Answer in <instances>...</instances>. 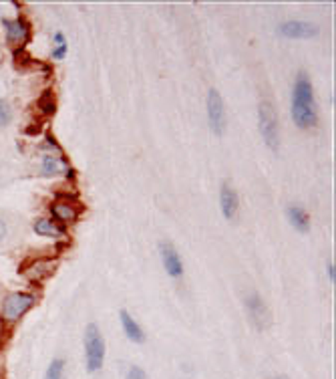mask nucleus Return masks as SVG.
Instances as JSON below:
<instances>
[{"mask_svg": "<svg viewBox=\"0 0 336 379\" xmlns=\"http://www.w3.org/2000/svg\"><path fill=\"white\" fill-rule=\"evenodd\" d=\"M37 303V297L30 292H13L2 301V317L6 321H16L18 317L28 313Z\"/></svg>", "mask_w": 336, "mask_h": 379, "instance_id": "obj_4", "label": "nucleus"}, {"mask_svg": "<svg viewBox=\"0 0 336 379\" xmlns=\"http://www.w3.org/2000/svg\"><path fill=\"white\" fill-rule=\"evenodd\" d=\"M62 369H65V361H62V359L50 361L45 379H62Z\"/></svg>", "mask_w": 336, "mask_h": 379, "instance_id": "obj_17", "label": "nucleus"}, {"mask_svg": "<svg viewBox=\"0 0 336 379\" xmlns=\"http://www.w3.org/2000/svg\"><path fill=\"white\" fill-rule=\"evenodd\" d=\"M105 361V341L95 323L87 325L85 331V363L89 373H97Z\"/></svg>", "mask_w": 336, "mask_h": 379, "instance_id": "obj_2", "label": "nucleus"}, {"mask_svg": "<svg viewBox=\"0 0 336 379\" xmlns=\"http://www.w3.org/2000/svg\"><path fill=\"white\" fill-rule=\"evenodd\" d=\"M127 379H147V373L141 369V367H129V371H127Z\"/></svg>", "mask_w": 336, "mask_h": 379, "instance_id": "obj_21", "label": "nucleus"}, {"mask_svg": "<svg viewBox=\"0 0 336 379\" xmlns=\"http://www.w3.org/2000/svg\"><path fill=\"white\" fill-rule=\"evenodd\" d=\"M220 206H222V212H224L225 220H236L237 210H240V198H237L236 190L232 188L230 184H222L220 190Z\"/></svg>", "mask_w": 336, "mask_h": 379, "instance_id": "obj_9", "label": "nucleus"}, {"mask_svg": "<svg viewBox=\"0 0 336 379\" xmlns=\"http://www.w3.org/2000/svg\"><path fill=\"white\" fill-rule=\"evenodd\" d=\"M4 236H6V222L0 220V241H2Z\"/></svg>", "mask_w": 336, "mask_h": 379, "instance_id": "obj_23", "label": "nucleus"}, {"mask_svg": "<svg viewBox=\"0 0 336 379\" xmlns=\"http://www.w3.org/2000/svg\"><path fill=\"white\" fill-rule=\"evenodd\" d=\"M2 25L6 28V40L11 45H16V43H23L25 45L28 37H30V26L26 23L25 18H14V21H2Z\"/></svg>", "mask_w": 336, "mask_h": 379, "instance_id": "obj_10", "label": "nucleus"}, {"mask_svg": "<svg viewBox=\"0 0 336 379\" xmlns=\"http://www.w3.org/2000/svg\"><path fill=\"white\" fill-rule=\"evenodd\" d=\"M55 43H57V47L52 49V59H62V57L67 55V43H65L62 33H57V35H55Z\"/></svg>", "mask_w": 336, "mask_h": 379, "instance_id": "obj_19", "label": "nucleus"}, {"mask_svg": "<svg viewBox=\"0 0 336 379\" xmlns=\"http://www.w3.org/2000/svg\"><path fill=\"white\" fill-rule=\"evenodd\" d=\"M11 121H13V109L4 99H0V127L9 126Z\"/></svg>", "mask_w": 336, "mask_h": 379, "instance_id": "obj_18", "label": "nucleus"}, {"mask_svg": "<svg viewBox=\"0 0 336 379\" xmlns=\"http://www.w3.org/2000/svg\"><path fill=\"white\" fill-rule=\"evenodd\" d=\"M280 35L290 38H310L318 35V26L312 23H302V21H288L284 25H280Z\"/></svg>", "mask_w": 336, "mask_h": 379, "instance_id": "obj_8", "label": "nucleus"}, {"mask_svg": "<svg viewBox=\"0 0 336 379\" xmlns=\"http://www.w3.org/2000/svg\"><path fill=\"white\" fill-rule=\"evenodd\" d=\"M292 119L300 129H310L318 123V109L314 101V89L308 75L300 71L292 89Z\"/></svg>", "mask_w": 336, "mask_h": 379, "instance_id": "obj_1", "label": "nucleus"}, {"mask_svg": "<svg viewBox=\"0 0 336 379\" xmlns=\"http://www.w3.org/2000/svg\"><path fill=\"white\" fill-rule=\"evenodd\" d=\"M119 319H121V325H123L125 335L129 337V341H133V343L145 341V333H143V329L139 327L138 321L129 315L127 311H121V313H119Z\"/></svg>", "mask_w": 336, "mask_h": 379, "instance_id": "obj_13", "label": "nucleus"}, {"mask_svg": "<svg viewBox=\"0 0 336 379\" xmlns=\"http://www.w3.org/2000/svg\"><path fill=\"white\" fill-rule=\"evenodd\" d=\"M288 220H290V224L296 228L298 232H308L310 230V218H308V212L298 206V204H290L286 210Z\"/></svg>", "mask_w": 336, "mask_h": 379, "instance_id": "obj_12", "label": "nucleus"}, {"mask_svg": "<svg viewBox=\"0 0 336 379\" xmlns=\"http://www.w3.org/2000/svg\"><path fill=\"white\" fill-rule=\"evenodd\" d=\"M260 131L262 138L266 141V145L270 150H278V143H280V129H278V117H276L274 105L270 101L260 103Z\"/></svg>", "mask_w": 336, "mask_h": 379, "instance_id": "obj_3", "label": "nucleus"}, {"mask_svg": "<svg viewBox=\"0 0 336 379\" xmlns=\"http://www.w3.org/2000/svg\"><path fill=\"white\" fill-rule=\"evenodd\" d=\"M62 170H65V164H62V160H59V158H55V155H45V158H43L40 174H43L45 177L59 176Z\"/></svg>", "mask_w": 336, "mask_h": 379, "instance_id": "obj_15", "label": "nucleus"}, {"mask_svg": "<svg viewBox=\"0 0 336 379\" xmlns=\"http://www.w3.org/2000/svg\"><path fill=\"white\" fill-rule=\"evenodd\" d=\"M276 379H286V378H276Z\"/></svg>", "mask_w": 336, "mask_h": 379, "instance_id": "obj_24", "label": "nucleus"}, {"mask_svg": "<svg viewBox=\"0 0 336 379\" xmlns=\"http://www.w3.org/2000/svg\"><path fill=\"white\" fill-rule=\"evenodd\" d=\"M246 311H248L250 321L254 323V327L258 331H264V329L270 325V311L266 303L262 301V297L258 292H252L246 299Z\"/></svg>", "mask_w": 336, "mask_h": 379, "instance_id": "obj_6", "label": "nucleus"}, {"mask_svg": "<svg viewBox=\"0 0 336 379\" xmlns=\"http://www.w3.org/2000/svg\"><path fill=\"white\" fill-rule=\"evenodd\" d=\"M35 232L38 236H49V238H61L65 234V228H61L55 220H47V218H40L35 222Z\"/></svg>", "mask_w": 336, "mask_h": 379, "instance_id": "obj_14", "label": "nucleus"}, {"mask_svg": "<svg viewBox=\"0 0 336 379\" xmlns=\"http://www.w3.org/2000/svg\"><path fill=\"white\" fill-rule=\"evenodd\" d=\"M159 254H162L163 268L167 270V275L174 278H179L184 275V263L179 258V253L175 251L172 242H162L159 244Z\"/></svg>", "mask_w": 336, "mask_h": 379, "instance_id": "obj_7", "label": "nucleus"}, {"mask_svg": "<svg viewBox=\"0 0 336 379\" xmlns=\"http://www.w3.org/2000/svg\"><path fill=\"white\" fill-rule=\"evenodd\" d=\"M208 119H210V127L215 136H222L225 131V109L224 101H222V95L210 89L208 93Z\"/></svg>", "mask_w": 336, "mask_h": 379, "instance_id": "obj_5", "label": "nucleus"}, {"mask_svg": "<svg viewBox=\"0 0 336 379\" xmlns=\"http://www.w3.org/2000/svg\"><path fill=\"white\" fill-rule=\"evenodd\" d=\"M50 214L55 218L57 224H65V222H73L79 216V208L75 204L67 202V200H59L50 206Z\"/></svg>", "mask_w": 336, "mask_h": 379, "instance_id": "obj_11", "label": "nucleus"}, {"mask_svg": "<svg viewBox=\"0 0 336 379\" xmlns=\"http://www.w3.org/2000/svg\"><path fill=\"white\" fill-rule=\"evenodd\" d=\"M328 278H330V282H335V263L332 260L328 263Z\"/></svg>", "mask_w": 336, "mask_h": 379, "instance_id": "obj_22", "label": "nucleus"}, {"mask_svg": "<svg viewBox=\"0 0 336 379\" xmlns=\"http://www.w3.org/2000/svg\"><path fill=\"white\" fill-rule=\"evenodd\" d=\"M38 109L45 115H52L57 111V103H55V97H52V91L43 93V97L38 99Z\"/></svg>", "mask_w": 336, "mask_h": 379, "instance_id": "obj_16", "label": "nucleus"}, {"mask_svg": "<svg viewBox=\"0 0 336 379\" xmlns=\"http://www.w3.org/2000/svg\"><path fill=\"white\" fill-rule=\"evenodd\" d=\"M49 268H50L49 263H37V265L33 266V268H30V270L26 273V275H28V277L37 278V277H40V275H45V273H47Z\"/></svg>", "mask_w": 336, "mask_h": 379, "instance_id": "obj_20", "label": "nucleus"}]
</instances>
